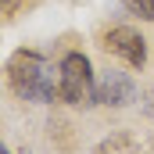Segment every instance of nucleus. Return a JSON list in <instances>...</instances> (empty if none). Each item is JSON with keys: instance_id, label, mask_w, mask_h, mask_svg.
Instances as JSON below:
<instances>
[{"instance_id": "obj_1", "label": "nucleus", "mask_w": 154, "mask_h": 154, "mask_svg": "<svg viewBox=\"0 0 154 154\" xmlns=\"http://www.w3.org/2000/svg\"><path fill=\"white\" fill-rule=\"evenodd\" d=\"M4 72H7V86L18 100H29V104H54L57 100L61 75L39 50H14Z\"/></svg>"}, {"instance_id": "obj_2", "label": "nucleus", "mask_w": 154, "mask_h": 154, "mask_svg": "<svg viewBox=\"0 0 154 154\" xmlns=\"http://www.w3.org/2000/svg\"><path fill=\"white\" fill-rule=\"evenodd\" d=\"M57 75H61V86H57V100L61 104H72V108H90L97 104L93 97V68H90V57L82 50H68L61 61H57Z\"/></svg>"}, {"instance_id": "obj_3", "label": "nucleus", "mask_w": 154, "mask_h": 154, "mask_svg": "<svg viewBox=\"0 0 154 154\" xmlns=\"http://www.w3.org/2000/svg\"><path fill=\"white\" fill-rule=\"evenodd\" d=\"M100 47L118 57V61H125L129 68H143L147 65V39L140 36L133 25H115V29H108L104 39H100Z\"/></svg>"}, {"instance_id": "obj_4", "label": "nucleus", "mask_w": 154, "mask_h": 154, "mask_svg": "<svg viewBox=\"0 0 154 154\" xmlns=\"http://www.w3.org/2000/svg\"><path fill=\"white\" fill-rule=\"evenodd\" d=\"M93 97L104 108H125V104L136 100V82H133L129 72H122V68H108V72H100V79H97Z\"/></svg>"}, {"instance_id": "obj_5", "label": "nucleus", "mask_w": 154, "mask_h": 154, "mask_svg": "<svg viewBox=\"0 0 154 154\" xmlns=\"http://www.w3.org/2000/svg\"><path fill=\"white\" fill-rule=\"evenodd\" d=\"M133 151H136V140L129 133H115V136H108L104 143L93 147V154H133Z\"/></svg>"}, {"instance_id": "obj_6", "label": "nucleus", "mask_w": 154, "mask_h": 154, "mask_svg": "<svg viewBox=\"0 0 154 154\" xmlns=\"http://www.w3.org/2000/svg\"><path fill=\"white\" fill-rule=\"evenodd\" d=\"M125 7L133 14H140L143 22H154V0H125Z\"/></svg>"}, {"instance_id": "obj_7", "label": "nucleus", "mask_w": 154, "mask_h": 154, "mask_svg": "<svg viewBox=\"0 0 154 154\" xmlns=\"http://www.w3.org/2000/svg\"><path fill=\"white\" fill-rule=\"evenodd\" d=\"M22 4H25V0H0V18H11Z\"/></svg>"}, {"instance_id": "obj_8", "label": "nucleus", "mask_w": 154, "mask_h": 154, "mask_svg": "<svg viewBox=\"0 0 154 154\" xmlns=\"http://www.w3.org/2000/svg\"><path fill=\"white\" fill-rule=\"evenodd\" d=\"M0 154H11V151H7V147H4V143H0Z\"/></svg>"}]
</instances>
